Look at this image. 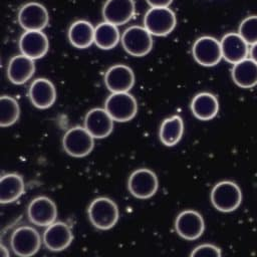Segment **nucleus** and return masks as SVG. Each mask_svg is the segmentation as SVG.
Here are the masks:
<instances>
[{
  "instance_id": "obj_12",
  "label": "nucleus",
  "mask_w": 257,
  "mask_h": 257,
  "mask_svg": "<svg viewBox=\"0 0 257 257\" xmlns=\"http://www.w3.org/2000/svg\"><path fill=\"white\" fill-rule=\"evenodd\" d=\"M175 229L179 236L186 240H196L205 230L202 215L195 210L182 211L176 218Z\"/></svg>"
},
{
  "instance_id": "obj_19",
  "label": "nucleus",
  "mask_w": 257,
  "mask_h": 257,
  "mask_svg": "<svg viewBox=\"0 0 257 257\" xmlns=\"http://www.w3.org/2000/svg\"><path fill=\"white\" fill-rule=\"evenodd\" d=\"M28 94L31 103L40 109L52 106L56 100L55 86L47 78H36L33 80Z\"/></svg>"
},
{
  "instance_id": "obj_16",
  "label": "nucleus",
  "mask_w": 257,
  "mask_h": 257,
  "mask_svg": "<svg viewBox=\"0 0 257 257\" xmlns=\"http://www.w3.org/2000/svg\"><path fill=\"white\" fill-rule=\"evenodd\" d=\"M113 121L105 108L95 107L85 114L84 127L94 139H104L112 133Z\"/></svg>"
},
{
  "instance_id": "obj_24",
  "label": "nucleus",
  "mask_w": 257,
  "mask_h": 257,
  "mask_svg": "<svg viewBox=\"0 0 257 257\" xmlns=\"http://www.w3.org/2000/svg\"><path fill=\"white\" fill-rule=\"evenodd\" d=\"M24 181L15 173L3 175L0 179V202L9 204L18 200L24 193Z\"/></svg>"
},
{
  "instance_id": "obj_9",
  "label": "nucleus",
  "mask_w": 257,
  "mask_h": 257,
  "mask_svg": "<svg viewBox=\"0 0 257 257\" xmlns=\"http://www.w3.org/2000/svg\"><path fill=\"white\" fill-rule=\"evenodd\" d=\"M193 57L202 66L211 67L223 58L221 42L212 36L199 37L192 47Z\"/></svg>"
},
{
  "instance_id": "obj_6",
  "label": "nucleus",
  "mask_w": 257,
  "mask_h": 257,
  "mask_svg": "<svg viewBox=\"0 0 257 257\" xmlns=\"http://www.w3.org/2000/svg\"><path fill=\"white\" fill-rule=\"evenodd\" d=\"M125 52L135 57L147 55L153 48L152 34L144 26H131L126 28L120 38Z\"/></svg>"
},
{
  "instance_id": "obj_23",
  "label": "nucleus",
  "mask_w": 257,
  "mask_h": 257,
  "mask_svg": "<svg viewBox=\"0 0 257 257\" xmlns=\"http://www.w3.org/2000/svg\"><path fill=\"white\" fill-rule=\"evenodd\" d=\"M94 28L86 20L73 22L68 29V40L76 48L84 49L94 43Z\"/></svg>"
},
{
  "instance_id": "obj_26",
  "label": "nucleus",
  "mask_w": 257,
  "mask_h": 257,
  "mask_svg": "<svg viewBox=\"0 0 257 257\" xmlns=\"http://www.w3.org/2000/svg\"><path fill=\"white\" fill-rule=\"evenodd\" d=\"M119 40L120 34L114 24L103 21L94 28V44L102 50H109L115 47Z\"/></svg>"
},
{
  "instance_id": "obj_30",
  "label": "nucleus",
  "mask_w": 257,
  "mask_h": 257,
  "mask_svg": "<svg viewBox=\"0 0 257 257\" xmlns=\"http://www.w3.org/2000/svg\"><path fill=\"white\" fill-rule=\"evenodd\" d=\"M151 7H169L173 0H146Z\"/></svg>"
},
{
  "instance_id": "obj_21",
  "label": "nucleus",
  "mask_w": 257,
  "mask_h": 257,
  "mask_svg": "<svg viewBox=\"0 0 257 257\" xmlns=\"http://www.w3.org/2000/svg\"><path fill=\"white\" fill-rule=\"evenodd\" d=\"M191 110L195 117L200 120H210L219 111V101L211 92H200L191 101Z\"/></svg>"
},
{
  "instance_id": "obj_15",
  "label": "nucleus",
  "mask_w": 257,
  "mask_h": 257,
  "mask_svg": "<svg viewBox=\"0 0 257 257\" xmlns=\"http://www.w3.org/2000/svg\"><path fill=\"white\" fill-rule=\"evenodd\" d=\"M19 48L23 55L35 60L42 58L47 53L49 41L42 31L28 30L20 36Z\"/></svg>"
},
{
  "instance_id": "obj_29",
  "label": "nucleus",
  "mask_w": 257,
  "mask_h": 257,
  "mask_svg": "<svg viewBox=\"0 0 257 257\" xmlns=\"http://www.w3.org/2000/svg\"><path fill=\"white\" fill-rule=\"evenodd\" d=\"M221 255L220 248L213 244L199 245L191 252V256L196 257H221Z\"/></svg>"
},
{
  "instance_id": "obj_32",
  "label": "nucleus",
  "mask_w": 257,
  "mask_h": 257,
  "mask_svg": "<svg viewBox=\"0 0 257 257\" xmlns=\"http://www.w3.org/2000/svg\"><path fill=\"white\" fill-rule=\"evenodd\" d=\"M0 250H1V256L2 257H8L9 256V252H8V250L6 249V247L3 244H1Z\"/></svg>"
},
{
  "instance_id": "obj_2",
  "label": "nucleus",
  "mask_w": 257,
  "mask_h": 257,
  "mask_svg": "<svg viewBox=\"0 0 257 257\" xmlns=\"http://www.w3.org/2000/svg\"><path fill=\"white\" fill-rule=\"evenodd\" d=\"M211 202L220 212L235 211L242 202L241 189L231 181L219 182L211 191Z\"/></svg>"
},
{
  "instance_id": "obj_11",
  "label": "nucleus",
  "mask_w": 257,
  "mask_h": 257,
  "mask_svg": "<svg viewBox=\"0 0 257 257\" xmlns=\"http://www.w3.org/2000/svg\"><path fill=\"white\" fill-rule=\"evenodd\" d=\"M18 22L25 31H42V29L48 25L49 14L42 4L29 2L20 8L18 12Z\"/></svg>"
},
{
  "instance_id": "obj_20",
  "label": "nucleus",
  "mask_w": 257,
  "mask_h": 257,
  "mask_svg": "<svg viewBox=\"0 0 257 257\" xmlns=\"http://www.w3.org/2000/svg\"><path fill=\"white\" fill-rule=\"evenodd\" d=\"M35 72L34 59L23 54L13 56L7 66L8 79L17 85L27 82Z\"/></svg>"
},
{
  "instance_id": "obj_31",
  "label": "nucleus",
  "mask_w": 257,
  "mask_h": 257,
  "mask_svg": "<svg viewBox=\"0 0 257 257\" xmlns=\"http://www.w3.org/2000/svg\"><path fill=\"white\" fill-rule=\"evenodd\" d=\"M249 54H250V58L253 59L257 63V43L251 45Z\"/></svg>"
},
{
  "instance_id": "obj_25",
  "label": "nucleus",
  "mask_w": 257,
  "mask_h": 257,
  "mask_svg": "<svg viewBox=\"0 0 257 257\" xmlns=\"http://www.w3.org/2000/svg\"><path fill=\"white\" fill-rule=\"evenodd\" d=\"M184 134V122L180 115L176 114L165 118L161 123L159 138L163 145L173 147L177 145Z\"/></svg>"
},
{
  "instance_id": "obj_7",
  "label": "nucleus",
  "mask_w": 257,
  "mask_h": 257,
  "mask_svg": "<svg viewBox=\"0 0 257 257\" xmlns=\"http://www.w3.org/2000/svg\"><path fill=\"white\" fill-rule=\"evenodd\" d=\"M159 188L157 175L150 169L141 168L135 170L128 177L127 189L138 199L153 197Z\"/></svg>"
},
{
  "instance_id": "obj_17",
  "label": "nucleus",
  "mask_w": 257,
  "mask_h": 257,
  "mask_svg": "<svg viewBox=\"0 0 257 257\" xmlns=\"http://www.w3.org/2000/svg\"><path fill=\"white\" fill-rule=\"evenodd\" d=\"M135 10L134 0H106L102 7V17L104 21L119 26L133 18Z\"/></svg>"
},
{
  "instance_id": "obj_18",
  "label": "nucleus",
  "mask_w": 257,
  "mask_h": 257,
  "mask_svg": "<svg viewBox=\"0 0 257 257\" xmlns=\"http://www.w3.org/2000/svg\"><path fill=\"white\" fill-rule=\"evenodd\" d=\"M220 42L223 58L229 63L235 64L249 55V44L239 33L229 32L222 37Z\"/></svg>"
},
{
  "instance_id": "obj_22",
  "label": "nucleus",
  "mask_w": 257,
  "mask_h": 257,
  "mask_svg": "<svg viewBox=\"0 0 257 257\" xmlns=\"http://www.w3.org/2000/svg\"><path fill=\"white\" fill-rule=\"evenodd\" d=\"M233 81L241 88H251L257 84V63L251 58H245L232 67Z\"/></svg>"
},
{
  "instance_id": "obj_1",
  "label": "nucleus",
  "mask_w": 257,
  "mask_h": 257,
  "mask_svg": "<svg viewBox=\"0 0 257 257\" xmlns=\"http://www.w3.org/2000/svg\"><path fill=\"white\" fill-rule=\"evenodd\" d=\"M90 223L99 230H109L118 221L119 211L114 201L106 197H98L91 201L87 209Z\"/></svg>"
},
{
  "instance_id": "obj_5",
  "label": "nucleus",
  "mask_w": 257,
  "mask_h": 257,
  "mask_svg": "<svg viewBox=\"0 0 257 257\" xmlns=\"http://www.w3.org/2000/svg\"><path fill=\"white\" fill-rule=\"evenodd\" d=\"M62 147L67 155L74 158H83L93 150L94 138L84 126H73L64 134Z\"/></svg>"
},
{
  "instance_id": "obj_14",
  "label": "nucleus",
  "mask_w": 257,
  "mask_h": 257,
  "mask_svg": "<svg viewBox=\"0 0 257 257\" xmlns=\"http://www.w3.org/2000/svg\"><path fill=\"white\" fill-rule=\"evenodd\" d=\"M73 240L71 228L64 222H54L43 233V243L49 251L59 252L66 249Z\"/></svg>"
},
{
  "instance_id": "obj_13",
  "label": "nucleus",
  "mask_w": 257,
  "mask_h": 257,
  "mask_svg": "<svg viewBox=\"0 0 257 257\" xmlns=\"http://www.w3.org/2000/svg\"><path fill=\"white\" fill-rule=\"evenodd\" d=\"M104 84L110 92H128L135 84V73L127 65H112L104 74Z\"/></svg>"
},
{
  "instance_id": "obj_3",
  "label": "nucleus",
  "mask_w": 257,
  "mask_h": 257,
  "mask_svg": "<svg viewBox=\"0 0 257 257\" xmlns=\"http://www.w3.org/2000/svg\"><path fill=\"white\" fill-rule=\"evenodd\" d=\"M176 25V14L169 7H151L144 17V27L155 36L170 34Z\"/></svg>"
},
{
  "instance_id": "obj_8",
  "label": "nucleus",
  "mask_w": 257,
  "mask_h": 257,
  "mask_svg": "<svg viewBox=\"0 0 257 257\" xmlns=\"http://www.w3.org/2000/svg\"><path fill=\"white\" fill-rule=\"evenodd\" d=\"M10 244L16 255L28 257L38 252L41 246V238L34 228L22 226L12 233Z\"/></svg>"
},
{
  "instance_id": "obj_4",
  "label": "nucleus",
  "mask_w": 257,
  "mask_h": 257,
  "mask_svg": "<svg viewBox=\"0 0 257 257\" xmlns=\"http://www.w3.org/2000/svg\"><path fill=\"white\" fill-rule=\"evenodd\" d=\"M104 108L114 121L125 122L138 112V102L130 92H111L105 99Z\"/></svg>"
},
{
  "instance_id": "obj_28",
  "label": "nucleus",
  "mask_w": 257,
  "mask_h": 257,
  "mask_svg": "<svg viewBox=\"0 0 257 257\" xmlns=\"http://www.w3.org/2000/svg\"><path fill=\"white\" fill-rule=\"evenodd\" d=\"M238 33L249 45L257 43V15L244 18L239 25Z\"/></svg>"
},
{
  "instance_id": "obj_10",
  "label": "nucleus",
  "mask_w": 257,
  "mask_h": 257,
  "mask_svg": "<svg viewBox=\"0 0 257 257\" xmlns=\"http://www.w3.org/2000/svg\"><path fill=\"white\" fill-rule=\"evenodd\" d=\"M29 221L39 227H47L57 218L55 203L48 197L40 196L33 199L27 208Z\"/></svg>"
},
{
  "instance_id": "obj_27",
  "label": "nucleus",
  "mask_w": 257,
  "mask_h": 257,
  "mask_svg": "<svg viewBox=\"0 0 257 257\" xmlns=\"http://www.w3.org/2000/svg\"><path fill=\"white\" fill-rule=\"evenodd\" d=\"M20 115V107L15 98L9 95L0 97V125L2 127L14 124Z\"/></svg>"
}]
</instances>
